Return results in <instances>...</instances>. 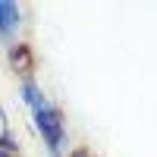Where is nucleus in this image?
Here are the masks:
<instances>
[{"label":"nucleus","mask_w":157,"mask_h":157,"mask_svg":"<svg viewBox=\"0 0 157 157\" xmlns=\"http://www.w3.org/2000/svg\"><path fill=\"white\" fill-rule=\"evenodd\" d=\"M35 123H38V132L44 135L47 148L57 154L60 145H63V116H60V110L47 104L44 110H38V113H35Z\"/></svg>","instance_id":"obj_1"},{"label":"nucleus","mask_w":157,"mask_h":157,"mask_svg":"<svg viewBox=\"0 0 157 157\" xmlns=\"http://www.w3.org/2000/svg\"><path fill=\"white\" fill-rule=\"evenodd\" d=\"M10 66H13L16 75H22L25 82H29L32 72H35V54H32V47L29 44H13L10 47Z\"/></svg>","instance_id":"obj_2"},{"label":"nucleus","mask_w":157,"mask_h":157,"mask_svg":"<svg viewBox=\"0 0 157 157\" xmlns=\"http://www.w3.org/2000/svg\"><path fill=\"white\" fill-rule=\"evenodd\" d=\"M19 25V6L10 0H0V35H10Z\"/></svg>","instance_id":"obj_3"},{"label":"nucleus","mask_w":157,"mask_h":157,"mask_svg":"<svg viewBox=\"0 0 157 157\" xmlns=\"http://www.w3.org/2000/svg\"><path fill=\"white\" fill-rule=\"evenodd\" d=\"M22 98H25V104H29L35 113L47 107V101H44V94H41V88H38L35 82H25V85H22Z\"/></svg>","instance_id":"obj_4"},{"label":"nucleus","mask_w":157,"mask_h":157,"mask_svg":"<svg viewBox=\"0 0 157 157\" xmlns=\"http://www.w3.org/2000/svg\"><path fill=\"white\" fill-rule=\"evenodd\" d=\"M6 138H10V123H6L3 107H0V141H6Z\"/></svg>","instance_id":"obj_5"},{"label":"nucleus","mask_w":157,"mask_h":157,"mask_svg":"<svg viewBox=\"0 0 157 157\" xmlns=\"http://www.w3.org/2000/svg\"><path fill=\"white\" fill-rule=\"evenodd\" d=\"M0 157H16V145L6 138V141H0Z\"/></svg>","instance_id":"obj_6"},{"label":"nucleus","mask_w":157,"mask_h":157,"mask_svg":"<svg viewBox=\"0 0 157 157\" xmlns=\"http://www.w3.org/2000/svg\"><path fill=\"white\" fill-rule=\"evenodd\" d=\"M69 157H94V154H91V151H88V148H75V151H72V154H69Z\"/></svg>","instance_id":"obj_7"}]
</instances>
